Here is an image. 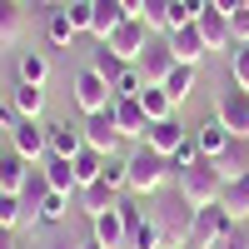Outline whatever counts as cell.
I'll list each match as a JSON object with an SVG mask.
<instances>
[{
    "label": "cell",
    "mask_w": 249,
    "mask_h": 249,
    "mask_svg": "<svg viewBox=\"0 0 249 249\" xmlns=\"http://www.w3.org/2000/svg\"><path fill=\"white\" fill-rule=\"evenodd\" d=\"M230 80L249 90V45H234V55H230Z\"/></svg>",
    "instance_id": "38"
},
{
    "label": "cell",
    "mask_w": 249,
    "mask_h": 249,
    "mask_svg": "<svg viewBox=\"0 0 249 249\" xmlns=\"http://www.w3.org/2000/svg\"><path fill=\"white\" fill-rule=\"evenodd\" d=\"M230 230V214L219 210V204H204V210H195V219H190V249H214L219 244V234Z\"/></svg>",
    "instance_id": "7"
},
{
    "label": "cell",
    "mask_w": 249,
    "mask_h": 249,
    "mask_svg": "<svg viewBox=\"0 0 249 249\" xmlns=\"http://www.w3.org/2000/svg\"><path fill=\"white\" fill-rule=\"evenodd\" d=\"M175 65H179V60H175V50H170V40H150V45H144V55L135 60V70L144 75V85H164Z\"/></svg>",
    "instance_id": "8"
},
{
    "label": "cell",
    "mask_w": 249,
    "mask_h": 249,
    "mask_svg": "<svg viewBox=\"0 0 249 249\" xmlns=\"http://www.w3.org/2000/svg\"><path fill=\"white\" fill-rule=\"evenodd\" d=\"M124 170H130V184H124V190H130V195H140V199H155L164 184H170L175 164L164 160L160 150H150V144H135V150L124 155Z\"/></svg>",
    "instance_id": "1"
},
{
    "label": "cell",
    "mask_w": 249,
    "mask_h": 249,
    "mask_svg": "<svg viewBox=\"0 0 249 249\" xmlns=\"http://www.w3.org/2000/svg\"><path fill=\"white\" fill-rule=\"evenodd\" d=\"M214 164H219V175H224V179H239V175H249V140H239V135H234L230 144H224V155H219Z\"/></svg>",
    "instance_id": "25"
},
{
    "label": "cell",
    "mask_w": 249,
    "mask_h": 249,
    "mask_svg": "<svg viewBox=\"0 0 249 249\" xmlns=\"http://www.w3.org/2000/svg\"><path fill=\"white\" fill-rule=\"evenodd\" d=\"M20 5H25V0H20Z\"/></svg>",
    "instance_id": "49"
},
{
    "label": "cell",
    "mask_w": 249,
    "mask_h": 249,
    "mask_svg": "<svg viewBox=\"0 0 249 249\" xmlns=\"http://www.w3.org/2000/svg\"><path fill=\"white\" fill-rule=\"evenodd\" d=\"M40 5H50V10H60V5H70V0H40Z\"/></svg>",
    "instance_id": "45"
},
{
    "label": "cell",
    "mask_w": 249,
    "mask_h": 249,
    "mask_svg": "<svg viewBox=\"0 0 249 249\" xmlns=\"http://www.w3.org/2000/svg\"><path fill=\"white\" fill-rule=\"evenodd\" d=\"M45 179H50V190L55 195H80V179H75V164L70 160H55V155H45Z\"/></svg>",
    "instance_id": "22"
},
{
    "label": "cell",
    "mask_w": 249,
    "mask_h": 249,
    "mask_svg": "<svg viewBox=\"0 0 249 249\" xmlns=\"http://www.w3.org/2000/svg\"><path fill=\"white\" fill-rule=\"evenodd\" d=\"M175 184H179V195L190 199L195 210H204V204H219V195H224V175H219V164L204 160V155L190 164V170H179Z\"/></svg>",
    "instance_id": "3"
},
{
    "label": "cell",
    "mask_w": 249,
    "mask_h": 249,
    "mask_svg": "<svg viewBox=\"0 0 249 249\" xmlns=\"http://www.w3.org/2000/svg\"><path fill=\"white\" fill-rule=\"evenodd\" d=\"M90 70H95V75H105L110 85H115V80H120L124 70H130V65H124V60H120L110 45H100V50H95V60H90Z\"/></svg>",
    "instance_id": "32"
},
{
    "label": "cell",
    "mask_w": 249,
    "mask_h": 249,
    "mask_svg": "<svg viewBox=\"0 0 249 249\" xmlns=\"http://www.w3.org/2000/svg\"><path fill=\"white\" fill-rule=\"evenodd\" d=\"M195 25H199V35H204V45H210V50H230V45H234V15H224V10L210 5Z\"/></svg>",
    "instance_id": "14"
},
{
    "label": "cell",
    "mask_w": 249,
    "mask_h": 249,
    "mask_svg": "<svg viewBox=\"0 0 249 249\" xmlns=\"http://www.w3.org/2000/svg\"><path fill=\"white\" fill-rule=\"evenodd\" d=\"M214 115L224 120V130L230 135H239V140H249V90L244 85H224L219 90V100H214Z\"/></svg>",
    "instance_id": "6"
},
{
    "label": "cell",
    "mask_w": 249,
    "mask_h": 249,
    "mask_svg": "<svg viewBox=\"0 0 249 249\" xmlns=\"http://www.w3.org/2000/svg\"><path fill=\"white\" fill-rule=\"evenodd\" d=\"M164 40H170L175 60H184V65H199V60L210 55V45H204V35H199V25H195V20H190V25H179V30H170Z\"/></svg>",
    "instance_id": "16"
},
{
    "label": "cell",
    "mask_w": 249,
    "mask_h": 249,
    "mask_svg": "<svg viewBox=\"0 0 249 249\" xmlns=\"http://www.w3.org/2000/svg\"><path fill=\"white\" fill-rule=\"evenodd\" d=\"M10 150H15V155H25L30 164H35V160H45V155H50V130H45L40 120H20L15 130H10Z\"/></svg>",
    "instance_id": "10"
},
{
    "label": "cell",
    "mask_w": 249,
    "mask_h": 249,
    "mask_svg": "<svg viewBox=\"0 0 249 249\" xmlns=\"http://www.w3.org/2000/svg\"><path fill=\"white\" fill-rule=\"evenodd\" d=\"M30 170H35V164H30L25 155L5 150V155H0V195H20V190H25V179H30Z\"/></svg>",
    "instance_id": "20"
},
{
    "label": "cell",
    "mask_w": 249,
    "mask_h": 249,
    "mask_svg": "<svg viewBox=\"0 0 249 249\" xmlns=\"http://www.w3.org/2000/svg\"><path fill=\"white\" fill-rule=\"evenodd\" d=\"M120 195H124V190H110L105 179H95V184H80V195H75V210H85V214L95 219V214L115 210V204H120Z\"/></svg>",
    "instance_id": "17"
},
{
    "label": "cell",
    "mask_w": 249,
    "mask_h": 249,
    "mask_svg": "<svg viewBox=\"0 0 249 249\" xmlns=\"http://www.w3.org/2000/svg\"><path fill=\"white\" fill-rule=\"evenodd\" d=\"M120 5H124V10H130V15H140V5H144V0H120Z\"/></svg>",
    "instance_id": "44"
},
{
    "label": "cell",
    "mask_w": 249,
    "mask_h": 249,
    "mask_svg": "<svg viewBox=\"0 0 249 249\" xmlns=\"http://www.w3.org/2000/svg\"><path fill=\"white\" fill-rule=\"evenodd\" d=\"M0 155H5V144H0Z\"/></svg>",
    "instance_id": "48"
},
{
    "label": "cell",
    "mask_w": 249,
    "mask_h": 249,
    "mask_svg": "<svg viewBox=\"0 0 249 249\" xmlns=\"http://www.w3.org/2000/svg\"><path fill=\"white\" fill-rule=\"evenodd\" d=\"M45 35H50V45H70V40L80 35V30L70 25V15H65V5H60V10H50V20H45Z\"/></svg>",
    "instance_id": "33"
},
{
    "label": "cell",
    "mask_w": 249,
    "mask_h": 249,
    "mask_svg": "<svg viewBox=\"0 0 249 249\" xmlns=\"http://www.w3.org/2000/svg\"><path fill=\"white\" fill-rule=\"evenodd\" d=\"M214 249H249V219H230V230L219 234Z\"/></svg>",
    "instance_id": "35"
},
{
    "label": "cell",
    "mask_w": 249,
    "mask_h": 249,
    "mask_svg": "<svg viewBox=\"0 0 249 249\" xmlns=\"http://www.w3.org/2000/svg\"><path fill=\"white\" fill-rule=\"evenodd\" d=\"M120 20H130V10L120 5V0H90V35L105 45L110 40V30L120 25Z\"/></svg>",
    "instance_id": "18"
},
{
    "label": "cell",
    "mask_w": 249,
    "mask_h": 249,
    "mask_svg": "<svg viewBox=\"0 0 249 249\" xmlns=\"http://www.w3.org/2000/svg\"><path fill=\"white\" fill-rule=\"evenodd\" d=\"M230 140H234V135L224 130V120H219V115H204V120L195 124V150H199L204 160H219Z\"/></svg>",
    "instance_id": "15"
},
{
    "label": "cell",
    "mask_w": 249,
    "mask_h": 249,
    "mask_svg": "<svg viewBox=\"0 0 249 249\" xmlns=\"http://www.w3.org/2000/svg\"><path fill=\"white\" fill-rule=\"evenodd\" d=\"M15 75H20V85H45V80H50V60L40 50H25L15 60Z\"/></svg>",
    "instance_id": "29"
},
{
    "label": "cell",
    "mask_w": 249,
    "mask_h": 249,
    "mask_svg": "<svg viewBox=\"0 0 249 249\" xmlns=\"http://www.w3.org/2000/svg\"><path fill=\"white\" fill-rule=\"evenodd\" d=\"M210 5H214V10H224V15H239L249 0H210Z\"/></svg>",
    "instance_id": "41"
},
{
    "label": "cell",
    "mask_w": 249,
    "mask_h": 249,
    "mask_svg": "<svg viewBox=\"0 0 249 249\" xmlns=\"http://www.w3.org/2000/svg\"><path fill=\"white\" fill-rule=\"evenodd\" d=\"M85 144L90 150H100V155H115L120 150V124H115V110H95V115H85Z\"/></svg>",
    "instance_id": "11"
},
{
    "label": "cell",
    "mask_w": 249,
    "mask_h": 249,
    "mask_svg": "<svg viewBox=\"0 0 249 249\" xmlns=\"http://www.w3.org/2000/svg\"><path fill=\"white\" fill-rule=\"evenodd\" d=\"M50 130V155L55 160H75L80 150H85V130H75L70 120H55V124H45Z\"/></svg>",
    "instance_id": "19"
},
{
    "label": "cell",
    "mask_w": 249,
    "mask_h": 249,
    "mask_svg": "<svg viewBox=\"0 0 249 249\" xmlns=\"http://www.w3.org/2000/svg\"><path fill=\"white\" fill-rule=\"evenodd\" d=\"M90 234H95V244H105V249H130V224H124L120 204L90 219Z\"/></svg>",
    "instance_id": "12"
},
{
    "label": "cell",
    "mask_w": 249,
    "mask_h": 249,
    "mask_svg": "<svg viewBox=\"0 0 249 249\" xmlns=\"http://www.w3.org/2000/svg\"><path fill=\"white\" fill-rule=\"evenodd\" d=\"M45 249H75V239L70 234H55V239H45Z\"/></svg>",
    "instance_id": "43"
},
{
    "label": "cell",
    "mask_w": 249,
    "mask_h": 249,
    "mask_svg": "<svg viewBox=\"0 0 249 249\" xmlns=\"http://www.w3.org/2000/svg\"><path fill=\"white\" fill-rule=\"evenodd\" d=\"M0 249H20V230H5V224H0Z\"/></svg>",
    "instance_id": "42"
},
{
    "label": "cell",
    "mask_w": 249,
    "mask_h": 249,
    "mask_svg": "<svg viewBox=\"0 0 249 249\" xmlns=\"http://www.w3.org/2000/svg\"><path fill=\"white\" fill-rule=\"evenodd\" d=\"M65 15H70V25H75V30H90V0H70Z\"/></svg>",
    "instance_id": "39"
},
{
    "label": "cell",
    "mask_w": 249,
    "mask_h": 249,
    "mask_svg": "<svg viewBox=\"0 0 249 249\" xmlns=\"http://www.w3.org/2000/svg\"><path fill=\"white\" fill-rule=\"evenodd\" d=\"M195 135H190V124H184L179 115H164V120H155L150 124V135H144V144H150V150H160L164 160H170L179 144H190Z\"/></svg>",
    "instance_id": "9"
},
{
    "label": "cell",
    "mask_w": 249,
    "mask_h": 249,
    "mask_svg": "<svg viewBox=\"0 0 249 249\" xmlns=\"http://www.w3.org/2000/svg\"><path fill=\"white\" fill-rule=\"evenodd\" d=\"M164 249H190V244H164Z\"/></svg>",
    "instance_id": "46"
},
{
    "label": "cell",
    "mask_w": 249,
    "mask_h": 249,
    "mask_svg": "<svg viewBox=\"0 0 249 249\" xmlns=\"http://www.w3.org/2000/svg\"><path fill=\"white\" fill-rule=\"evenodd\" d=\"M170 5H175V0H144V5H140V20H144L155 35L170 30Z\"/></svg>",
    "instance_id": "34"
},
{
    "label": "cell",
    "mask_w": 249,
    "mask_h": 249,
    "mask_svg": "<svg viewBox=\"0 0 249 249\" xmlns=\"http://www.w3.org/2000/svg\"><path fill=\"white\" fill-rule=\"evenodd\" d=\"M144 204H150L144 214H150V219L160 224V230H164V244H184V239H190V219H195V204L179 195V184H164V190H160L155 199H144Z\"/></svg>",
    "instance_id": "2"
},
{
    "label": "cell",
    "mask_w": 249,
    "mask_h": 249,
    "mask_svg": "<svg viewBox=\"0 0 249 249\" xmlns=\"http://www.w3.org/2000/svg\"><path fill=\"white\" fill-rule=\"evenodd\" d=\"M234 45H249V5L234 15Z\"/></svg>",
    "instance_id": "40"
},
{
    "label": "cell",
    "mask_w": 249,
    "mask_h": 249,
    "mask_svg": "<svg viewBox=\"0 0 249 249\" xmlns=\"http://www.w3.org/2000/svg\"><path fill=\"white\" fill-rule=\"evenodd\" d=\"M150 40H155V30L144 25L140 15H130V20H120V25L110 30V40H105V45H110V50L124 60V65H135V60L144 55V45H150Z\"/></svg>",
    "instance_id": "5"
},
{
    "label": "cell",
    "mask_w": 249,
    "mask_h": 249,
    "mask_svg": "<svg viewBox=\"0 0 249 249\" xmlns=\"http://www.w3.org/2000/svg\"><path fill=\"white\" fill-rule=\"evenodd\" d=\"M20 35H25V5L0 0V45H20Z\"/></svg>",
    "instance_id": "24"
},
{
    "label": "cell",
    "mask_w": 249,
    "mask_h": 249,
    "mask_svg": "<svg viewBox=\"0 0 249 249\" xmlns=\"http://www.w3.org/2000/svg\"><path fill=\"white\" fill-rule=\"evenodd\" d=\"M70 210H75V195H45L40 199V224H50V230H65L70 224Z\"/></svg>",
    "instance_id": "26"
},
{
    "label": "cell",
    "mask_w": 249,
    "mask_h": 249,
    "mask_svg": "<svg viewBox=\"0 0 249 249\" xmlns=\"http://www.w3.org/2000/svg\"><path fill=\"white\" fill-rule=\"evenodd\" d=\"M195 85H199V70H195V65H184V60L170 70V80H164V90H170V100H175V105H184V100L195 95Z\"/></svg>",
    "instance_id": "27"
},
{
    "label": "cell",
    "mask_w": 249,
    "mask_h": 249,
    "mask_svg": "<svg viewBox=\"0 0 249 249\" xmlns=\"http://www.w3.org/2000/svg\"><path fill=\"white\" fill-rule=\"evenodd\" d=\"M100 179H105L110 190H124V184H130V170H124V160H120V155H105V170H100Z\"/></svg>",
    "instance_id": "36"
},
{
    "label": "cell",
    "mask_w": 249,
    "mask_h": 249,
    "mask_svg": "<svg viewBox=\"0 0 249 249\" xmlns=\"http://www.w3.org/2000/svg\"><path fill=\"white\" fill-rule=\"evenodd\" d=\"M130 249H164V230L144 214L140 224H130Z\"/></svg>",
    "instance_id": "30"
},
{
    "label": "cell",
    "mask_w": 249,
    "mask_h": 249,
    "mask_svg": "<svg viewBox=\"0 0 249 249\" xmlns=\"http://www.w3.org/2000/svg\"><path fill=\"white\" fill-rule=\"evenodd\" d=\"M85 249H105V244H95V239H90V244H85Z\"/></svg>",
    "instance_id": "47"
},
{
    "label": "cell",
    "mask_w": 249,
    "mask_h": 249,
    "mask_svg": "<svg viewBox=\"0 0 249 249\" xmlns=\"http://www.w3.org/2000/svg\"><path fill=\"white\" fill-rule=\"evenodd\" d=\"M135 100H140V110L150 115V120H164V115H175V110H179L175 100H170V90H164V85H144Z\"/></svg>",
    "instance_id": "28"
},
{
    "label": "cell",
    "mask_w": 249,
    "mask_h": 249,
    "mask_svg": "<svg viewBox=\"0 0 249 249\" xmlns=\"http://www.w3.org/2000/svg\"><path fill=\"white\" fill-rule=\"evenodd\" d=\"M115 124H120V140H135V144H144V135H150V115L140 110V100H115Z\"/></svg>",
    "instance_id": "13"
},
{
    "label": "cell",
    "mask_w": 249,
    "mask_h": 249,
    "mask_svg": "<svg viewBox=\"0 0 249 249\" xmlns=\"http://www.w3.org/2000/svg\"><path fill=\"white\" fill-rule=\"evenodd\" d=\"M219 210L230 214V219H249V175H239V179H224Z\"/></svg>",
    "instance_id": "21"
},
{
    "label": "cell",
    "mask_w": 249,
    "mask_h": 249,
    "mask_svg": "<svg viewBox=\"0 0 249 249\" xmlns=\"http://www.w3.org/2000/svg\"><path fill=\"white\" fill-rule=\"evenodd\" d=\"M70 95H75V105L85 110V115H95V110H110V105H115V85H110L105 75H95L90 65H85V70H80V75L70 80Z\"/></svg>",
    "instance_id": "4"
},
{
    "label": "cell",
    "mask_w": 249,
    "mask_h": 249,
    "mask_svg": "<svg viewBox=\"0 0 249 249\" xmlns=\"http://www.w3.org/2000/svg\"><path fill=\"white\" fill-rule=\"evenodd\" d=\"M70 164H75V179H80V184H95V179H100V170H105V155L85 144V150H80Z\"/></svg>",
    "instance_id": "31"
},
{
    "label": "cell",
    "mask_w": 249,
    "mask_h": 249,
    "mask_svg": "<svg viewBox=\"0 0 249 249\" xmlns=\"http://www.w3.org/2000/svg\"><path fill=\"white\" fill-rule=\"evenodd\" d=\"M10 105H15L20 120H40V110H45V85H20V80H15Z\"/></svg>",
    "instance_id": "23"
},
{
    "label": "cell",
    "mask_w": 249,
    "mask_h": 249,
    "mask_svg": "<svg viewBox=\"0 0 249 249\" xmlns=\"http://www.w3.org/2000/svg\"><path fill=\"white\" fill-rule=\"evenodd\" d=\"M140 90H144V75H140L135 65H130V70H124V75L115 80V100H135Z\"/></svg>",
    "instance_id": "37"
}]
</instances>
